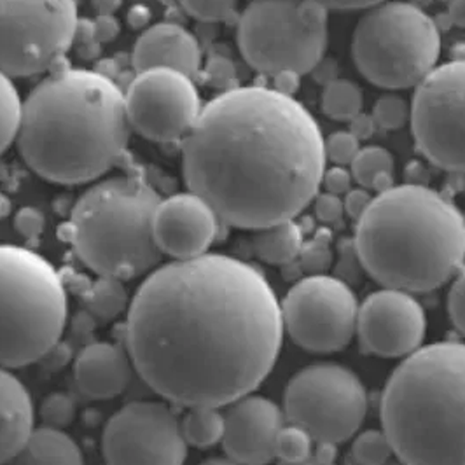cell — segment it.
I'll list each match as a JSON object with an SVG mask.
<instances>
[{"label": "cell", "instance_id": "1", "mask_svg": "<svg viewBox=\"0 0 465 465\" xmlns=\"http://www.w3.org/2000/svg\"><path fill=\"white\" fill-rule=\"evenodd\" d=\"M282 336L270 282L223 254L153 270L126 321V350L142 380L186 408H223L252 394L273 370Z\"/></svg>", "mask_w": 465, "mask_h": 465}, {"label": "cell", "instance_id": "2", "mask_svg": "<svg viewBox=\"0 0 465 465\" xmlns=\"http://www.w3.org/2000/svg\"><path fill=\"white\" fill-rule=\"evenodd\" d=\"M326 163L315 117L264 86L213 96L183 140L187 189L240 230L296 219L319 194Z\"/></svg>", "mask_w": 465, "mask_h": 465}, {"label": "cell", "instance_id": "3", "mask_svg": "<svg viewBox=\"0 0 465 465\" xmlns=\"http://www.w3.org/2000/svg\"><path fill=\"white\" fill-rule=\"evenodd\" d=\"M132 124L116 83L94 70H56L24 100L18 149L25 163L54 184L104 177L128 147Z\"/></svg>", "mask_w": 465, "mask_h": 465}, {"label": "cell", "instance_id": "4", "mask_svg": "<svg viewBox=\"0 0 465 465\" xmlns=\"http://www.w3.org/2000/svg\"><path fill=\"white\" fill-rule=\"evenodd\" d=\"M353 245L362 268L383 287L430 292L464 264V215L430 187L394 186L372 196Z\"/></svg>", "mask_w": 465, "mask_h": 465}, {"label": "cell", "instance_id": "5", "mask_svg": "<svg viewBox=\"0 0 465 465\" xmlns=\"http://www.w3.org/2000/svg\"><path fill=\"white\" fill-rule=\"evenodd\" d=\"M380 417L404 464L465 465V343H432L404 357Z\"/></svg>", "mask_w": 465, "mask_h": 465}, {"label": "cell", "instance_id": "6", "mask_svg": "<svg viewBox=\"0 0 465 465\" xmlns=\"http://www.w3.org/2000/svg\"><path fill=\"white\" fill-rule=\"evenodd\" d=\"M160 193L139 177L96 183L75 202L69 238L77 257L104 279L142 277L162 262L153 219Z\"/></svg>", "mask_w": 465, "mask_h": 465}, {"label": "cell", "instance_id": "7", "mask_svg": "<svg viewBox=\"0 0 465 465\" xmlns=\"http://www.w3.org/2000/svg\"><path fill=\"white\" fill-rule=\"evenodd\" d=\"M69 302L54 266L34 251L0 245V368L39 361L67 324Z\"/></svg>", "mask_w": 465, "mask_h": 465}, {"label": "cell", "instance_id": "8", "mask_svg": "<svg viewBox=\"0 0 465 465\" xmlns=\"http://www.w3.org/2000/svg\"><path fill=\"white\" fill-rule=\"evenodd\" d=\"M441 34L436 22L410 2H381L359 20L351 58L378 88L408 90L438 67Z\"/></svg>", "mask_w": 465, "mask_h": 465}, {"label": "cell", "instance_id": "9", "mask_svg": "<svg viewBox=\"0 0 465 465\" xmlns=\"http://www.w3.org/2000/svg\"><path fill=\"white\" fill-rule=\"evenodd\" d=\"M327 9L313 0H252L240 15L236 43L264 75L310 74L326 54Z\"/></svg>", "mask_w": 465, "mask_h": 465}, {"label": "cell", "instance_id": "10", "mask_svg": "<svg viewBox=\"0 0 465 465\" xmlns=\"http://www.w3.org/2000/svg\"><path fill=\"white\" fill-rule=\"evenodd\" d=\"M368 415V391L341 364H313L296 372L285 389L283 417L322 444L353 438Z\"/></svg>", "mask_w": 465, "mask_h": 465}, {"label": "cell", "instance_id": "11", "mask_svg": "<svg viewBox=\"0 0 465 465\" xmlns=\"http://www.w3.org/2000/svg\"><path fill=\"white\" fill-rule=\"evenodd\" d=\"M77 25V0H0V70L46 72L74 45Z\"/></svg>", "mask_w": 465, "mask_h": 465}, {"label": "cell", "instance_id": "12", "mask_svg": "<svg viewBox=\"0 0 465 465\" xmlns=\"http://www.w3.org/2000/svg\"><path fill=\"white\" fill-rule=\"evenodd\" d=\"M280 308L283 331L302 350L340 351L357 334L359 302L349 283L338 277H304L289 289Z\"/></svg>", "mask_w": 465, "mask_h": 465}, {"label": "cell", "instance_id": "13", "mask_svg": "<svg viewBox=\"0 0 465 465\" xmlns=\"http://www.w3.org/2000/svg\"><path fill=\"white\" fill-rule=\"evenodd\" d=\"M410 124L430 163L465 175V60L440 65L420 83Z\"/></svg>", "mask_w": 465, "mask_h": 465}, {"label": "cell", "instance_id": "14", "mask_svg": "<svg viewBox=\"0 0 465 465\" xmlns=\"http://www.w3.org/2000/svg\"><path fill=\"white\" fill-rule=\"evenodd\" d=\"M107 465H184L187 442L168 404L135 401L107 421L102 438Z\"/></svg>", "mask_w": 465, "mask_h": 465}, {"label": "cell", "instance_id": "15", "mask_svg": "<svg viewBox=\"0 0 465 465\" xmlns=\"http://www.w3.org/2000/svg\"><path fill=\"white\" fill-rule=\"evenodd\" d=\"M124 98L132 130L163 143L186 139L203 109L193 77L179 70L137 72Z\"/></svg>", "mask_w": 465, "mask_h": 465}, {"label": "cell", "instance_id": "16", "mask_svg": "<svg viewBox=\"0 0 465 465\" xmlns=\"http://www.w3.org/2000/svg\"><path fill=\"white\" fill-rule=\"evenodd\" d=\"M427 334V315L411 292L380 289L359 304L357 336L366 353L401 359L421 349Z\"/></svg>", "mask_w": 465, "mask_h": 465}, {"label": "cell", "instance_id": "17", "mask_svg": "<svg viewBox=\"0 0 465 465\" xmlns=\"http://www.w3.org/2000/svg\"><path fill=\"white\" fill-rule=\"evenodd\" d=\"M223 221L209 203L194 193L162 198L153 219L154 242L163 256L187 261L209 254Z\"/></svg>", "mask_w": 465, "mask_h": 465}, {"label": "cell", "instance_id": "18", "mask_svg": "<svg viewBox=\"0 0 465 465\" xmlns=\"http://www.w3.org/2000/svg\"><path fill=\"white\" fill-rule=\"evenodd\" d=\"M283 425V411L273 401L249 394L228 404L221 442L226 455L240 465L272 464Z\"/></svg>", "mask_w": 465, "mask_h": 465}, {"label": "cell", "instance_id": "19", "mask_svg": "<svg viewBox=\"0 0 465 465\" xmlns=\"http://www.w3.org/2000/svg\"><path fill=\"white\" fill-rule=\"evenodd\" d=\"M132 64L137 72L172 69L194 77L202 67V47L194 34L181 25H151L134 46Z\"/></svg>", "mask_w": 465, "mask_h": 465}, {"label": "cell", "instance_id": "20", "mask_svg": "<svg viewBox=\"0 0 465 465\" xmlns=\"http://www.w3.org/2000/svg\"><path fill=\"white\" fill-rule=\"evenodd\" d=\"M134 370L135 366L128 350L114 343L96 341L79 353L74 376L84 396L105 401L128 389Z\"/></svg>", "mask_w": 465, "mask_h": 465}, {"label": "cell", "instance_id": "21", "mask_svg": "<svg viewBox=\"0 0 465 465\" xmlns=\"http://www.w3.org/2000/svg\"><path fill=\"white\" fill-rule=\"evenodd\" d=\"M34 402L24 383L0 368V465H5L24 446L34 427Z\"/></svg>", "mask_w": 465, "mask_h": 465}, {"label": "cell", "instance_id": "22", "mask_svg": "<svg viewBox=\"0 0 465 465\" xmlns=\"http://www.w3.org/2000/svg\"><path fill=\"white\" fill-rule=\"evenodd\" d=\"M5 465H84L77 442L58 427L34 429L20 451Z\"/></svg>", "mask_w": 465, "mask_h": 465}, {"label": "cell", "instance_id": "23", "mask_svg": "<svg viewBox=\"0 0 465 465\" xmlns=\"http://www.w3.org/2000/svg\"><path fill=\"white\" fill-rule=\"evenodd\" d=\"M304 243L302 226L291 219L279 224L256 230L252 238V249L256 256L268 264H291L294 262Z\"/></svg>", "mask_w": 465, "mask_h": 465}, {"label": "cell", "instance_id": "24", "mask_svg": "<svg viewBox=\"0 0 465 465\" xmlns=\"http://www.w3.org/2000/svg\"><path fill=\"white\" fill-rule=\"evenodd\" d=\"M181 429L187 446L209 448L223 441L224 413L215 406H193L181 420Z\"/></svg>", "mask_w": 465, "mask_h": 465}, {"label": "cell", "instance_id": "25", "mask_svg": "<svg viewBox=\"0 0 465 465\" xmlns=\"http://www.w3.org/2000/svg\"><path fill=\"white\" fill-rule=\"evenodd\" d=\"M321 107L324 114L334 121H351L362 113L364 94L355 83L336 77L334 81L324 84Z\"/></svg>", "mask_w": 465, "mask_h": 465}, {"label": "cell", "instance_id": "26", "mask_svg": "<svg viewBox=\"0 0 465 465\" xmlns=\"http://www.w3.org/2000/svg\"><path fill=\"white\" fill-rule=\"evenodd\" d=\"M24 114V100L13 77L0 70V154L18 139Z\"/></svg>", "mask_w": 465, "mask_h": 465}, {"label": "cell", "instance_id": "27", "mask_svg": "<svg viewBox=\"0 0 465 465\" xmlns=\"http://www.w3.org/2000/svg\"><path fill=\"white\" fill-rule=\"evenodd\" d=\"M394 156L389 149L380 145L361 147L357 156L350 164L353 181L361 187L371 191L374 181L383 173H394Z\"/></svg>", "mask_w": 465, "mask_h": 465}, {"label": "cell", "instance_id": "28", "mask_svg": "<svg viewBox=\"0 0 465 465\" xmlns=\"http://www.w3.org/2000/svg\"><path fill=\"white\" fill-rule=\"evenodd\" d=\"M394 448L383 430H366L355 438L350 459L357 465H385L394 459Z\"/></svg>", "mask_w": 465, "mask_h": 465}, {"label": "cell", "instance_id": "29", "mask_svg": "<svg viewBox=\"0 0 465 465\" xmlns=\"http://www.w3.org/2000/svg\"><path fill=\"white\" fill-rule=\"evenodd\" d=\"M312 436L298 425L287 423L277 440V459L282 464H302L313 455Z\"/></svg>", "mask_w": 465, "mask_h": 465}, {"label": "cell", "instance_id": "30", "mask_svg": "<svg viewBox=\"0 0 465 465\" xmlns=\"http://www.w3.org/2000/svg\"><path fill=\"white\" fill-rule=\"evenodd\" d=\"M371 117L374 124L383 130H401L410 123L411 104H408V100L402 96L385 94L376 100Z\"/></svg>", "mask_w": 465, "mask_h": 465}, {"label": "cell", "instance_id": "31", "mask_svg": "<svg viewBox=\"0 0 465 465\" xmlns=\"http://www.w3.org/2000/svg\"><path fill=\"white\" fill-rule=\"evenodd\" d=\"M296 261L308 275H322L332 262L331 232L324 228L315 232L308 243H302V252Z\"/></svg>", "mask_w": 465, "mask_h": 465}, {"label": "cell", "instance_id": "32", "mask_svg": "<svg viewBox=\"0 0 465 465\" xmlns=\"http://www.w3.org/2000/svg\"><path fill=\"white\" fill-rule=\"evenodd\" d=\"M189 16L203 24L228 22L236 13L238 0H179Z\"/></svg>", "mask_w": 465, "mask_h": 465}, {"label": "cell", "instance_id": "33", "mask_svg": "<svg viewBox=\"0 0 465 465\" xmlns=\"http://www.w3.org/2000/svg\"><path fill=\"white\" fill-rule=\"evenodd\" d=\"M361 151V140L350 130L334 132L326 139V160L336 166H350Z\"/></svg>", "mask_w": 465, "mask_h": 465}, {"label": "cell", "instance_id": "34", "mask_svg": "<svg viewBox=\"0 0 465 465\" xmlns=\"http://www.w3.org/2000/svg\"><path fill=\"white\" fill-rule=\"evenodd\" d=\"M448 315L451 324L465 338V270L459 272L448 294Z\"/></svg>", "mask_w": 465, "mask_h": 465}, {"label": "cell", "instance_id": "35", "mask_svg": "<svg viewBox=\"0 0 465 465\" xmlns=\"http://www.w3.org/2000/svg\"><path fill=\"white\" fill-rule=\"evenodd\" d=\"M312 203H313L317 219L324 224H336L345 215V207H343V198L341 196L319 191V194L313 198Z\"/></svg>", "mask_w": 465, "mask_h": 465}, {"label": "cell", "instance_id": "36", "mask_svg": "<svg viewBox=\"0 0 465 465\" xmlns=\"http://www.w3.org/2000/svg\"><path fill=\"white\" fill-rule=\"evenodd\" d=\"M353 175L350 172V168L347 166H336L332 164L331 168L324 170V175H322V183L321 187H324V193L329 194H336V196H345L351 189L353 184Z\"/></svg>", "mask_w": 465, "mask_h": 465}, {"label": "cell", "instance_id": "37", "mask_svg": "<svg viewBox=\"0 0 465 465\" xmlns=\"http://www.w3.org/2000/svg\"><path fill=\"white\" fill-rule=\"evenodd\" d=\"M372 196L371 191L366 187H351L349 193L343 196V207H345V213L359 221L361 215L366 212L371 203Z\"/></svg>", "mask_w": 465, "mask_h": 465}, {"label": "cell", "instance_id": "38", "mask_svg": "<svg viewBox=\"0 0 465 465\" xmlns=\"http://www.w3.org/2000/svg\"><path fill=\"white\" fill-rule=\"evenodd\" d=\"M72 415H74V406H72L70 399L62 394H56V396L53 394V397H49V401L45 406V417H46L49 427L67 421L72 419Z\"/></svg>", "mask_w": 465, "mask_h": 465}, {"label": "cell", "instance_id": "39", "mask_svg": "<svg viewBox=\"0 0 465 465\" xmlns=\"http://www.w3.org/2000/svg\"><path fill=\"white\" fill-rule=\"evenodd\" d=\"M94 26V39L100 43L114 41L119 34V22L114 18V15H98Z\"/></svg>", "mask_w": 465, "mask_h": 465}, {"label": "cell", "instance_id": "40", "mask_svg": "<svg viewBox=\"0 0 465 465\" xmlns=\"http://www.w3.org/2000/svg\"><path fill=\"white\" fill-rule=\"evenodd\" d=\"M16 226L25 236H34L43 232V215L34 209H24L16 217Z\"/></svg>", "mask_w": 465, "mask_h": 465}, {"label": "cell", "instance_id": "41", "mask_svg": "<svg viewBox=\"0 0 465 465\" xmlns=\"http://www.w3.org/2000/svg\"><path fill=\"white\" fill-rule=\"evenodd\" d=\"M326 7L327 11H357V9H370L376 4H381L385 0H313Z\"/></svg>", "mask_w": 465, "mask_h": 465}, {"label": "cell", "instance_id": "42", "mask_svg": "<svg viewBox=\"0 0 465 465\" xmlns=\"http://www.w3.org/2000/svg\"><path fill=\"white\" fill-rule=\"evenodd\" d=\"M300 77L298 74L294 72H282L279 75H275V88L280 94H289V96H294V94L300 90Z\"/></svg>", "mask_w": 465, "mask_h": 465}, {"label": "cell", "instance_id": "43", "mask_svg": "<svg viewBox=\"0 0 465 465\" xmlns=\"http://www.w3.org/2000/svg\"><path fill=\"white\" fill-rule=\"evenodd\" d=\"M350 132L359 140L370 139L374 132V121L371 116H364L362 113L350 121Z\"/></svg>", "mask_w": 465, "mask_h": 465}, {"label": "cell", "instance_id": "44", "mask_svg": "<svg viewBox=\"0 0 465 465\" xmlns=\"http://www.w3.org/2000/svg\"><path fill=\"white\" fill-rule=\"evenodd\" d=\"M149 9L143 7V5H135L130 9V15H128V22L134 25L135 28L139 26H147L149 24Z\"/></svg>", "mask_w": 465, "mask_h": 465}, {"label": "cell", "instance_id": "45", "mask_svg": "<svg viewBox=\"0 0 465 465\" xmlns=\"http://www.w3.org/2000/svg\"><path fill=\"white\" fill-rule=\"evenodd\" d=\"M450 18L457 26L465 28V0L451 2V5H450Z\"/></svg>", "mask_w": 465, "mask_h": 465}, {"label": "cell", "instance_id": "46", "mask_svg": "<svg viewBox=\"0 0 465 465\" xmlns=\"http://www.w3.org/2000/svg\"><path fill=\"white\" fill-rule=\"evenodd\" d=\"M92 4L98 15H114L123 0H92Z\"/></svg>", "mask_w": 465, "mask_h": 465}, {"label": "cell", "instance_id": "47", "mask_svg": "<svg viewBox=\"0 0 465 465\" xmlns=\"http://www.w3.org/2000/svg\"><path fill=\"white\" fill-rule=\"evenodd\" d=\"M200 465H240L238 462H234L232 459L230 457H226V459H219V457H215V459H209V460H205V462H202Z\"/></svg>", "mask_w": 465, "mask_h": 465}, {"label": "cell", "instance_id": "48", "mask_svg": "<svg viewBox=\"0 0 465 465\" xmlns=\"http://www.w3.org/2000/svg\"><path fill=\"white\" fill-rule=\"evenodd\" d=\"M280 465H334V464H326V462H322V460H319L315 455H312V459H308V460H304L302 464H282Z\"/></svg>", "mask_w": 465, "mask_h": 465}, {"label": "cell", "instance_id": "49", "mask_svg": "<svg viewBox=\"0 0 465 465\" xmlns=\"http://www.w3.org/2000/svg\"><path fill=\"white\" fill-rule=\"evenodd\" d=\"M385 465H408V464H404V462H402V460H399V459H397V457H394V459H391V460H389V462H387V464Z\"/></svg>", "mask_w": 465, "mask_h": 465}, {"label": "cell", "instance_id": "50", "mask_svg": "<svg viewBox=\"0 0 465 465\" xmlns=\"http://www.w3.org/2000/svg\"><path fill=\"white\" fill-rule=\"evenodd\" d=\"M4 212V194H2V189H0V215Z\"/></svg>", "mask_w": 465, "mask_h": 465}]
</instances>
